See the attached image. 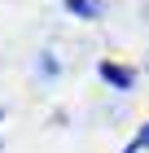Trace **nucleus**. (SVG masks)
<instances>
[{
    "mask_svg": "<svg viewBox=\"0 0 149 153\" xmlns=\"http://www.w3.org/2000/svg\"><path fill=\"white\" fill-rule=\"evenodd\" d=\"M101 74L114 83V88H132V70H118V66H110V61H105V66H101Z\"/></svg>",
    "mask_w": 149,
    "mask_h": 153,
    "instance_id": "f257e3e1",
    "label": "nucleus"
},
{
    "mask_svg": "<svg viewBox=\"0 0 149 153\" xmlns=\"http://www.w3.org/2000/svg\"><path fill=\"white\" fill-rule=\"evenodd\" d=\"M70 9H75V13H97V4H88V0H70Z\"/></svg>",
    "mask_w": 149,
    "mask_h": 153,
    "instance_id": "f03ea898",
    "label": "nucleus"
}]
</instances>
